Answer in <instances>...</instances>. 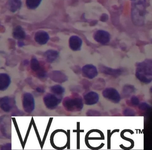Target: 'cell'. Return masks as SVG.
<instances>
[{
	"label": "cell",
	"instance_id": "obj_16",
	"mask_svg": "<svg viewBox=\"0 0 152 150\" xmlns=\"http://www.w3.org/2000/svg\"><path fill=\"white\" fill-rule=\"evenodd\" d=\"M51 92L56 95L60 96L63 95L65 92L64 87L59 85H55L50 88Z\"/></svg>",
	"mask_w": 152,
	"mask_h": 150
},
{
	"label": "cell",
	"instance_id": "obj_7",
	"mask_svg": "<svg viewBox=\"0 0 152 150\" xmlns=\"http://www.w3.org/2000/svg\"><path fill=\"white\" fill-rule=\"evenodd\" d=\"M82 72L84 76L90 79L96 77L98 75L96 68L92 64H87L83 66Z\"/></svg>",
	"mask_w": 152,
	"mask_h": 150
},
{
	"label": "cell",
	"instance_id": "obj_14",
	"mask_svg": "<svg viewBox=\"0 0 152 150\" xmlns=\"http://www.w3.org/2000/svg\"><path fill=\"white\" fill-rule=\"evenodd\" d=\"M58 52L54 50H48L44 54V56L48 62H52L55 61L58 56Z\"/></svg>",
	"mask_w": 152,
	"mask_h": 150
},
{
	"label": "cell",
	"instance_id": "obj_3",
	"mask_svg": "<svg viewBox=\"0 0 152 150\" xmlns=\"http://www.w3.org/2000/svg\"><path fill=\"white\" fill-rule=\"evenodd\" d=\"M23 105L24 110L27 113H31L35 109V100L33 96L29 93L24 94L23 99Z\"/></svg>",
	"mask_w": 152,
	"mask_h": 150
},
{
	"label": "cell",
	"instance_id": "obj_11",
	"mask_svg": "<svg viewBox=\"0 0 152 150\" xmlns=\"http://www.w3.org/2000/svg\"><path fill=\"white\" fill-rule=\"evenodd\" d=\"M11 84V78L7 73H0V91L7 90Z\"/></svg>",
	"mask_w": 152,
	"mask_h": 150
},
{
	"label": "cell",
	"instance_id": "obj_6",
	"mask_svg": "<svg viewBox=\"0 0 152 150\" xmlns=\"http://www.w3.org/2000/svg\"><path fill=\"white\" fill-rule=\"evenodd\" d=\"M94 39L101 44L105 45L109 43L110 40V35L107 31L99 30L94 33Z\"/></svg>",
	"mask_w": 152,
	"mask_h": 150
},
{
	"label": "cell",
	"instance_id": "obj_5",
	"mask_svg": "<svg viewBox=\"0 0 152 150\" xmlns=\"http://www.w3.org/2000/svg\"><path fill=\"white\" fill-rule=\"evenodd\" d=\"M61 100L62 99L60 97L51 93L48 94L43 98V101L46 107L50 110H53L56 108L61 102Z\"/></svg>",
	"mask_w": 152,
	"mask_h": 150
},
{
	"label": "cell",
	"instance_id": "obj_20",
	"mask_svg": "<svg viewBox=\"0 0 152 150\" xmlns=\"http://www.w3.org/2000/svg\"><path fill=\"white\" fill-rule=\"evenodd\" d=\"M124 114L126 116H133L135 115V112L132 109H127L124 110Z\"/></svg>",
	"mask_w": 152,
	"mask_h": 150
},
{
	"label": "cell",
	"instance_id": "obj_21",
	"mask_svg": "<svg viewBox=\"0 0 152 150\" xmlns=\"http://www.w3.org/2000/svg\"><path fill=\"white\" fill-rule=\"evenodd\" d=\"M132 104L134 105H137L139 104V100L135 96H132L131 99Z\"/></svg>",
	"mask_w": 152,
	"mask_h": 150
},
{
	"label": "cell",
	"instance_id": "obj_4",
	"mask_svg": "<svg viewBox=\"0 0 152 150\" xmlns=\"http://www.w3.org/2000/svg\"><path fill=\"white\" fill-rule=\"evenodd\" d=\"M102 95L105 99L115 104L118 103L121 101V95L115 88H108L102 92Z\"/></svg>",
	"mask_w": 152,
	"mask_h": 150
},
{
	"label": "cell",
	"instance_id": "obj_2",
	"mask_svg": "<svg viewBox=\"0 0 152 150\" xmlns=\"http://www.w3.org/2000/svg\"><path fill=\"white\" fill-rule=\"evenodd\" d=\"M63 105L67 111L72 112L80 111L83 108L82 98L77 94L65 97L63 100Z\"/></svg>",
	"mask_w": 152,
	"mask_h": 150
},
{
	"label": "cell",
	"instance_id": "obj_18",
	"mask_svg": "<svg viewBox=\"0 0 152 150\" xmlns=\"http://www.w3.org/2000/svg\"><path fill=\"white\" fill-rule=\"evenodd\" d=\"M31 68L35 72H38L42 68L39 61L36 58L32 59L31 61Z\"/></svg>",
	"mask_w": 152,
	"mask_h": 150
},
{
	"label": "cell",
	"instance_id": "obj_10",
	"mask_svg": "<svg viewBox=\"0 0 152 150\" xmlns=\"http://www.w3.org/2000/svg\"><path fill=\"white\" fill-rule=\"evenodd\" d=\"M69 46L74 51H80L82 45V40L79 37L72 36L69 39Z\"/></svg>",
	"mask_w": 152,
	"mask_h": 150
},
{
	"label": "cell",
	"instance_id": "obj_17",
	"mask_svg": "<svg viewBox=\"0 0 152 150\" xmlns=\"http://www.w3.org/2000/svg\"><path fill=\"white\" fill-rule=\"evenodd\" d=\"M42 0H26L27 7L30 9H35L40 4Z\"/></svg>",
	"mask_w": 152,
	"mask_h": 150
},
{
	"label": "cell",
	"instance_id": "obj_8",
	"mask_svg": "<svg viewBox=\"0 0 152 150\" xmlns=\"http://www.w3.org/2000/svg\"><path fill=\"white\" fill-rule=\"evenodd\" d=\"M84 103L87 105H91L96 104L99 100V95L96 92H90L83 96Z\"/></svg>",
	"mask_w": 152,
	"mask_h": 150
},
{
	"label": "cell",
	"instance_id": "obj_19",
	"mask_svg": "<svg viewBox=\"0 0 152 150\" xmlns=\"http://www.w3.org/2000/svg\"><path fill=\"white\" fill-rule=\"evenodd\" d=\"M104 69L106 70V71H104L103 72H104L106 74H110V75H119V73L121 72V70L119 69L115 70L113 69L110 68H105Z\"/></svg>",
	"mask_w": 152,
	"mask_h": 150
},
{
	"label": "cell",
	"instance_id": "obj_22",
	"mask_svg": "<svg viewBox=\"0 0 152 150\" xmlns=\"http://www.w3.org/2000/svg\"><path fill=\"white\" fill-rule=\"evenodd\" d=\"M36 90H37L38 93H42L44 92V89L40 87L37 88H36Z\"/></svg>",
	"mask_w": 152,
	"mask_h": 150
},
{
	"label": "cell",
	"instance_id": "obj_1",
	"mask_svg": "<svg viewBox=\"0 0 152 150\" xmlns=\"http://www.w3.org/2000/svg\"><path fill=\"white\" fill-rule=\"evenodd\" d=\"M152 62L151 60L139 62L137 64L136 76L141 82L148 84L152 81Z\"/></svg>",
	"mask_w": 152,
	"mask_h": 150
},
{
	"label": "cell",
	"instance_id": "obj_15",
	"mask_svg": "<svg viewBox=\"0 0 152 150\" xmlns=\"http://www.w3.org/2000/svg\"><path fill=\"white\" fill-rule=\"evenodd\" d=\"M13 35L14 37L17 39H23L26 36L25 32L20 26H17L14 29Z\"/></svg>",
	"mask_w": 152,
	"mask_h": 150
},
{
	"label": "cell",
	"instance_id": "obj_12",
	"mask_svg": "<svg viewBox=\"0 0 152 150\" xmlns=\"http://www.w3.org/2000/svg\"><path fill=\"white\" fill-rule=\"evenodd\" d=\"M49 35L47 32L44 31H39L35 34L34 39L38 43L44 45L48 43L49 40Z\"/></svg>",
	"mask_w": 152,
	"mask_h": 150
},
{
	"label": "cell",
	"instance_id": "obj_9",
	"mask_svg": "<svg viewBox=\"0 0 152 150\" xmlns=\"http://www.w3.org/2000/svg\"><path fill=\"white\" fill-rule=\"evenodd\" d=\"M12 99L9 96L0 98V108L6 112H9L13 108Z\"/></svg>",
	"mask_w": 152,
	"mask_h": 150
},
{
	"label": "cell",
	"instance_id": "obj_13",
	"mask_svg": "<svg viewBox=\"0 0 152 150\" xmlns=\"http://www.w3.org/2000/svg\"><path fill=\"white\" fill-rule=\"evenodd\" d=\"M8 5L10 11L15 12L21 8L22 2L21 0H8Z\"/></svg>",
	"mask_w": 152,
	"mask_h": 150
}]
</instances>
